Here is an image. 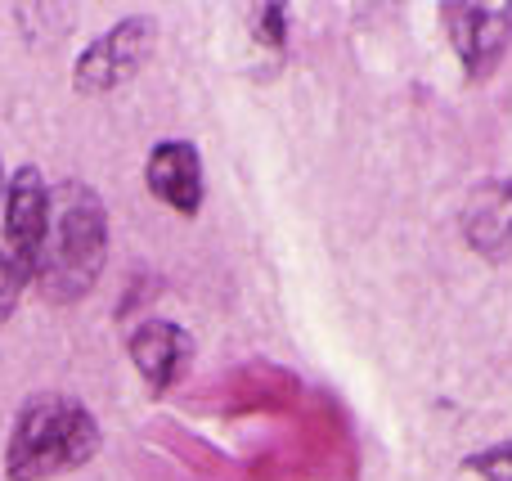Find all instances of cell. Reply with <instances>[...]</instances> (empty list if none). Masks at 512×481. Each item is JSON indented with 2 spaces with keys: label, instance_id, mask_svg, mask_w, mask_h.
Here are the masks:
<instances>
[{
  "label": "cell",
  "instance_id": "obj_9",
  "mask_svg": "<svg viewBox=\"0 0 512 481\" xmlns=\"http://www.w3.org/2000/svg\"><path fill=\"white\" fill-rule=\"evenodd\" d=\"M463 468H468L472 477H481V481H512V441H499V446L477 450V455L463 459Z\"/></svg>",
  "mask_w": 512,
  "mask_h": 481
},
{
  "label": "cell",
  "instance_id": "obj_1",
  "mask_svg": "<svg viewBox=\"0 0 512 481\" xmlns=\"http://www.w3.org/2000/svg\"><path fill=\"white\" fill-rule=\"evenodd\" d=\"M104 446L99 419L68 392H32L14 414L5 446L9 481H45L90 464Z\"/></svg>",
  "mask_w": 512,
  "mask_h": 481
},
{
  "label": "cell",
  "instance_id": "obj_12",
  "mask_svg": "<svg viewBox=\"0 0 512 481\" xmlns=\"http://www.w3.org/2000/svg\"><path fill=\"white\" fill-rule=\"evenodd\" d=\"M0 198H5V171H0Z\"/></svg>",
  "mask_w": 512,
  "mask_h": 481
},
{
  "label": "cell",
  "instance_id": "obj_6",
  "mask_svg": "<svg viewBox=\"0 0 512 481\" xmlns=\"http://www.w3.org/2000/svg\"><path fill=\"white\" fill-rule=\"evenodd\" d=\"M144 185L158 203H167L180 216H198L203 207V153L189 140H162L149 149Z\"/></svg>",
  "mask_w": 512,
  "mask_h": 481
},
{
  "label": "cell",
  "instance_id": "obj_11",
  "mask_svg": "<svg viewBox=\"0 0 512 481\" xmlns=\"http://www.w3.org/2000/svg\"><path fill=\"white\" fill-rule=\"evenodd\" d=\"M23 284H27V279L18 275L14 261H9L5 252H0V324H5L9 315H14V306H18V293H23Z\"/></svg>",
  "mask_w": 512,
  "mask_h": 481
},
{
  "label": "cell",
  "instance_id": "obj_3",
  "mask_svg": "<svg viewBox=\"0 0 512 481\" xmlns=\"http://www.w3.org/2000/svg\"><path fill=\"white\" fill-rule=\"evenodd\" d=\"M153 45H158V23H153L149 14H131V18H122V23H113L72 63V86H77V95H113L117 86H126V81L149 63Z\"/></svg>",
  "mask_w": 512,
  "mask_h": 481
},
{
  "label": "cell",
  "instance_id": "obj_8",
  "mask_svg": "<svg viewBox=\"0 0 512 481\" xmlns=\"http://www.w3.org/2000/svg\"><path fill=\"white\" fill-rule=\"evenodd\" d=\"M463 234H468L472 252H481L486 261L512 257V176L472 189L468 207H463Z\"/></svg>",
  "mask_w": 512,
  "mask_h": 481
},
{
  "label": "cell",
  "instance_id": "obj_5",
  "mask_svg": "<svg viewBox=\"0 0 512 481\" xmlns=\"http://www.w3.org/2000/svg\"><path fill=\"white\" fill-rule=\"evenodd\" d=\"M445 32L459 54L468 81H486L490 72L504 63L512 41V5H477V0H459L445 5Z\"/></svg>",
  "mask_w": 512,
  "mask_h": 481
},
{
  "label": "cell",
  "instance_id": "obj_10",
  "mask_svg": "<svg viewBox=\"0 0 512 481\" xmlns=\"http://www.w3.org/2000/svg\"><path fill=\"white\" fill-rule=\"evenodd\" d=\"M288 5H261L256 9V36H261L265 45H274V50H283V41H288Z\"/></svg>",
  "mask_w": 512,
  "mask_h": 481
},
{
  "label": "cell",
  "instance_id": "obj_7",
  "mask_svg": "<svg viewBox=\"0 0 512 481\" xmlns=\"http://www.w3.org/2000/svg\"><path fill=\"white\" fill-rule=\"evenodd\" d=\"M126 356H131L135 374L144 378L149 392H171L176 378L185 374L189 356H194V342H189V333L176 320H162L158 315V320H144L131 329Z\"/></svg>",
  "mask_w": 512,
  "mask_h": 481
},
{
  "label": "cell",
  "instance_id": "obj_4",
  "mask_svg": "<svg viewBox=\"0 0 512 481\" xmlns=\"http://www.w3.org/2000/svg\"><path fill=\"white\" fill-rule=\"evenodd\" d=\"M0 221H5V252L14 270L32 284L36 266H41L45 239H50V185H45L41 167H18L5 180V198H0Z\"/></svg>",
  "mask_w": 512,
  "mask_h": 481
},
{
  "label": "cell",
  "instance_id": "obj_2",
  "mask_svg": "<svg viewBox=\"0 0 512 481\" xmlns=\"http://www.w3.org/2000/svg\"><path fill=\"white\" fill-rule=\"evenodd\" d=\"M108 261V207L81 180L50 189V239L32 284L50 302H77L99 284Z\"/></svg>",
  "mask_w": 512,
  "mask_h": 481
}]
</instances>
